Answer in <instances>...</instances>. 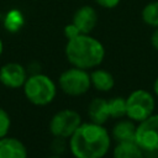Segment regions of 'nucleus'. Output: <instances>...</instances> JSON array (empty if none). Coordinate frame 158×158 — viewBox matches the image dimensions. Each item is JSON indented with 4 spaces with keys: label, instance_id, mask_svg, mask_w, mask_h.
I'll return each mask as SVG.
<instances>
[{
    "label": "nucleus",
    "instance_id": "nucleus-1",
    "mask_svg": "<svg viewBox=\"0 0 158 158\" xmlns=\"http://www.w3.org/2000/svg\"><path fill=\"white\" fill-rule=\"evenodd\" d=\"M111 146V135L104 125L81 122L69 138V149L74 158H104Z\"/></svg>",
    "mask_w": 158,
    "mask_h": 158
},
{
    "label": "nucleus",
    "instance_id": "nucleus-2",
    "mask_svg": "<svg viewBox=\"0 0 158 158\" xmlns=\"http://www.w3.org/2000/svg\"><path fill=\"white\" fill-rule=\"evenodd\" d=\"M64 53L72 67L85 70L98 68L105 58L104 44L95 37L86 33H80L68 40Z\"/></svg>",
    "mask_w": 158,
    "mask_h": 158
},
{
    "label": "nucleus",
    "instance_id": "nucleus-3",
    "mask_svg": "<svg viewBox=\"0 0 158 158\" xmlns=\"http://www.w3.org/2000/svg\"><path fill=\"white\" fill-rule=\"evenodd\" d=\"M22 88L26 99L36 106H46L51 104L57 95L56 83L48 75L42 73H35L27 77Z\"/></svg>",
    "mask_w": 158,
    "mask_h": 158
},
{
    "label": "nucleus",
    "instance_id": "nucleus-4",
    "mask_svg": "<svg viewBox=\"0 0 158 158\" xmlns=\"http://www.w3.org/2000/svg\"><path fill=\"white\" fill-rule=\"evenodd\" d=\"M154 96L144 89H136L126 98V117L137 123L154 114Z\"/></svg>",
    "mask_w": 158,
    "mask_h": 158
},
{
    "label": "nucleus",
    "instance_id": "nucleus-5",
    "mask_svg": "<svg viewBox=\"0 0 158 158\" xmlns=\"http://www.w3.org/2000/svg\"><path fill=\"white\" fill-rule=\"evenodd\" d=\"M58 84L60 90L69 96L84 95L91 88L90 73L85 69L72 67L59 75Z\"/></svg>",
    "mask_w": 158,
    "mask_h": 158
},
{
    "label": "nucleus",
    "instance_id": "nucleus-6",
    "mask_svg": "<svg viewBox=\"0 0 158 158\" xmlns=\"http://www.w3.org/2000/svg\"><path fill=\"white\" fill-rule=\"evenodd\" d=\"M81 125V116L78 111L64 109L56 112L49 121V132L53 137L70 138L77 128Z\"/></svg>",
    "mask_w": 158,
    "mask_h": 158
},
{
    "label": "nucleus",
    "instance_id": "nucleus-7",
    "mask_svg": "<svg viewBox=\"0 0 158 158\" xmlns=\"http://www.w3.org/2000/svg\"><path fill=\"white\" fill-rule=\"evenodd\" d=\"M135 142L143 152L158 151V114H152L137 123Z\"/></svg>",
    "mask_w": 158,
    "mask_h": 158
},
{
    "label": "nucleus",
    "instance_id": "nucleus-8",
    "mask_svg": "<svg viewBox=\"0 0 158 158\" xmlns=\"http://www.w3.org/2000/svg\"><path fill=\"white\" fill-rule=\"evenodd\" d=\"M27 79L25 67L16 62H10L0 68V83L10 89L22 88Z\"/></svg>",
    "mask_w": 158,
    "mask_h": 158
},
{
    "label": "nucleus",
    "instance_id": "nucleus-9",
    "mask_svg": "<svg viewBox=\"0 0 158 158\" xmlns=\"http://www.w3.org/2000/svg\"><path fill=\"white\" fill-rule=\"evenodd\" d=\"M72 23L79 30L80 33L89 35L98 23V14L96 10L90 5L80 6L73 15Z\"/></svg>",
    "mask_w": 158,
    "mask_h": 158
},
{
    "label": "nucleus",
    "instance_id": "nucleus-10",
    "mask_svg": "<svg viewBox=\"0 0 158 158\" xmlns=\"http://www.w3.org/2000/svg\"><path fill=\"white\" fill-rule=\"evenodd\" d=\"M0 158H27L26 146L15 137L0 138Z\"/></svg>",
    "mask_w": 158,
    "mask_h": 158
},
{
    "label": "nucleus",
    "instance_id": "nucleus-11",
    "mask_svg": "<svg viewBox=\"0 0 158 158\" xmlns=\"http://www.w3.org/2000/svg\"><path fill=\"white\" fill-rule=\"evenodd\" d=\"M136 126L135 121L130 120H120L115 123L111 131V138H114L117 143L118 142H131L135 141L136 136Z\"/></svg>",
    "mask_w": 158,
    "mask_h": 158
},
{
    "label": "nucleus",
    "instance_id": "nucleus-12",
    "mask_svg": "<svg viewBox=\"0 0 158 158\" xmlns=\"http://www.w3.org/2000/svg\"><path fill=\"white\" fill-rule=\"evenodd\" d=\"M90 80H91V86H94L96 90L101 93L110 91L115 85L114 75L110 72L101 69L99 67L90 72Z\"/></svg>",
    "mask_w": 158,
    "mask_h": 158
},
{
    "label": "nucleus",
    "instance_id": "nucleus-13",
    "mask_svg": "<svg viewBox=\"0 0 158 158\" xmlns=\"http://www.w3.org/2000/svg\"><path fill=\"white\" fill-rule=\"evenodd\" d=\"M88 116H89L90 121H93L95 123L104 125L106 122V120L110 117L107 100H105L102 98H94L88 105Z\"/></svg>",
    "mask_w": 158,
    "mask_h": 158
},
{
    "label": "nucleus",
    "instance_id": "nucleus-14",
    "mask_svg": "<svg viewBox=\"0 0 158 158\" xmlns=\"http://www.w3.org/2000/svg\"><path fill=\"white\" fill-rule=\"evenodd\" d=\"M112 158H144V152L135 141L118 142L112 151Z\"/></svg>",
    "mask_w": 158,
    "mask_h": 158
},
{
    "label": "nucleus",
    "instance_id": "nucleus-15",
    "mask_svg": "<svg viewBox=\"0 0 158 158\" xmlns=\"http://www.w3.org/2000/svg\"><path fill=\"white\" fill-rule=\"evenodd\" d=\"M25 25V16L17 9L9 10L4 16V28L10 33L19 32Z\"/></svg>",
    "mask_w": 158,
    "mask_h": 158
},
{
    "label": "nucleus",
    "instance_id": "nucleus-16",
    "mask_svg": "<svg viewBox=\"0 0 158 158\" xmlns=\"http://www.w3.org/2000/svg\"><path fill=\"white\" fill-rule=\"evenodd\" d=\"M141 17L147 26L157 28L158 27V0L146 4L144 7L142 9Z\"/></svg>",
    "mask_w": 158,
    "mask_h": 158
},
{
    "label": "nucleus",
    "instance_id": "nucleus-17",
    "mask_svg": "<svg viewBox=\"0 0 158 158\" xmlns=\"http://www.w3.org/2000/svg\"><path fill=\"white\" fill-rule=\"evenodd\" d=\"M109 115L114 118H122L126 116V98L116 96L107 100Z\"/></svg>",
    "mask_w": 158,
    "mask_h": 158
},
{
    "label": "nucleus",
    "instance_id": "nucleus-18",
    "mask_svg": "<svg viewBox=\"0 0 158 158\" xmlns=\"http://www.w3.org/2000/svg\"><path fill=\"white\" fill-rule=\"evenodd\" d=\"M11 127V118L7 111L2 107H0V138L7 136Z\"/></svg>",
    "mask_w": 158,
    "mask_h": 158
},
{
    "label": "nucleus",
    "instance_id": "nucleus-19",
    "mask_svg": "<svg viewBox=\"0 0 158 158\" xmlns=\"http://www.w3.org/2000/svg\"><path fill=\"white\" fill-rule=\"evenodd\" d=\"M78 35H80V32L73 23H69V25H67L64 27V36L67 37V40H70V38H73V37H75Z\"/></svg>",
    "mask_w": 158,
    "mask_h": 158
},
{
    "label": "nucleus",
    "instance_id": "nucleus-20",
    "mask_svg": "<svg viewBox=\"0 0 158 158\" xmlns=\"http://www.w3.org/2000/svg\"><path fill=\"white\" fill-rule=\"evenodd\" d=\"M100 7H104V9H114L116 7L121 0H94Z\"/></svg>",
    "mask_w": 158,
    "mask_h": 158
},
{
    "label": "nucleus",
    "instance_id": "nucleus-21",
    "mask_svg": "<svg viewBox=\"0 0 158 158\" xmlns=\"http://www.w3.org/2000/svg\"><path fill=\"white\" fill-rule=\"evenodd\" d=\"M151 43H152V47L156 51H158V27L154 28V31H153V33L151 36Z\"/></svg>",
    "mask_w": 158,
    "mask_h": 158
},
{
    "label": "nucleus",
    "instance_id": "nucleus-22",
    "mask_svg": "<svg viewBox=\"0 0 158 158\" xmlns=\"http://www.w3.org/2000/svg\"><path fill=\"white\" fill-rule=\"evenodd\" d=\"M153 93H154V95L158 98V77L156 78V80H154V83H153Z\"/></svg>",
    "mask_w": 158,
    "mask_h": 158
},
{
    "label": "nucleus",
    "instance_id": "nucleus-23",
    "mask_svg": "<svg viewBox=\"0 0 158 158\" xmlns=\"http://www.w3.org/2000/svg\"><path fill=\"white\" fill-rule=\"evenodd\" d=\"M2 52H4V43H2V40L0 38V57H1Z\"/></svg>",
    "mask_w": 158,
    "mask_h": 158
},
{
    "label": "nucleus",
    "instance_id": "nucleus-24",
    "mask_svg": "<svg viewBox=\"0 0 158 158\" xmlns=\"http://www.w3.org/2000/svg\"><path fill=\"white\" fill-rule=\"evenodd\" d=\"M47 158H60V156H59V154H53V156H49V157H47Z\"/></svg>",
    "mask_w": 158,
    "mask_h": 158
}]
</instances>
